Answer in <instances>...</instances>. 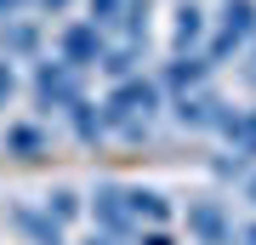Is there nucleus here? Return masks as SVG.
I'll return each mask as SVG.
<instances>
[{
    "instance_id": "1a4fd4ad",
    "label": "nucleus",
    "mask_w": 256,
    "mask_h": 245,
    "mask_svg": "<svg viewBox=\"0 0 256 245\" xmlns=\"http://www.w3.org/2000/svg\"><path fill=\"white\" fill-rule=\"evenodd\" d=\"M160 91H176V97H188V91H200V86H210V63H205V52H188V57H171L160 74Z\"/></svg>"
},
{
    "instance_id": "5701e85b",
    "label": "nucleus",
    "mask_w": 256,
    "mask_h": 245,
    "mask_svg": "<svg viewBox=\"0 0 256 245\" xmlns=\"http://www.w3.org/2000/svg\"><path fill=\"white\" fill-rule=\"evenodd\" d=\"M28 12V0H0V23H12V18H23Z\"/></svg>"
},
{
    "instance_id": "7ed1b4c3",
    "label": "nucleus",
    "mask_w": 256,
    "mask_h": 245,
    "mask_svg": "<svg viewBox=\"0 0 256 245\" xmlns=\"http://www.w3.org/2000/svg\"><path fill=\"white\" fill-rule=\"evenodd\" d=\"M28 97H34V109H40V114H68L74 103L86 97V86H80V74H74L68 63H57V57H40L34 74H28Z\"/></svg>"
},
{
    "instance_id": "b1692460",
    "label": "nucleus",
    "mask_w": 256,
    "mask_h": 245,
    "mask_svg": "<svg viewBox=\"0 0 256 245\" xmlns=\"http://www.w3.org/2000/svg\"><path fill=\"white\" fill-rule=\"evenodd\" d=\"M28 6H40V12H63L68 0H28Z\"/></svg>"
},
{
    "instance_id": "2eb2a0df",
    "label": "nucleus",
    "mask_w": 256,
    "mask_h": 245,
    "mask_svg": "<svg viewBox=\"0 0 256 245\" xmlns=\"http://www.w3.org/2000/svg\"><path fill=\"white\" fill-rule=\"evenodd\" d=\"M137 63H142V46H108V52H102V63H97V74H108V80L120 86V80H131V74H137Z\"/></svg>"
},
{
    "instance_id": "a878e982",
    "label": "nucleus",
    "mask_w": 256,
    "mask_h": 245,
    "mask_svg": "<svg viewBox=\"0 0 256 245\" xmlns=\"http://www.w3.org/2000/svg\"><path fill=\"white\" fill-rule=\"evenodd\" d=\"M86 245H120V239H108V234H92V239H86Z\"/></svg>"
},
{
    "instance_id": "ddd939ff",
    "label": "nucleus",
    "mask_w": 256,
    "mask_h": 245,
    "mask_svg": "<svg viewBox=\"0 0 256 245\" xmlns=\"http://www.w3.org/2000/svg\"><path fill=\"white\" fill-rule=\"evenodd\" d=\"M46 148H52L46 126H34V120H12V126H6V154H18V160H40Z\"/></svg>"
},
{
    "instance_id": "a211bd4d",
    "label": "nucleus",
    "mask_w": 256,
    "mask_h": 245,
    "mask_svg": "<svg viewBox=\"0 0 256 245\" xmlns=\"http://www.w3.org/2000/svg\"><path fill=\"white\" fill-rule=\"evenodd\" d=\"M86 12H92V29H114L120 23V12H126V0H86Z\"/></svg>"
},
{
    "instance_id": "f8f14e48",
    "label": "nucleus",
    "mask_w": 256,
    "mask_h": 245,
    "mask_svg": "<svg viewBox=\"0 0 256 245\" xmlns=\"http://www.w3.org/2000/svg\"><path fill=\"white\" fill-rule=\"evenodd\" d=\"M34 52H40V23H34V18H12V23H0V57H6V63L34 57Z\"/></svg>"
},
{
    "instance_id": "f3484780",
    "label": "nucleus",
    "mask_w": 256,
    "mask_h": 245,
    "mask_svg": "<svg viewBox=\"0 0 256 245\" xmlns=\"http://www.w3.org/2000/svg\"><path fill=\"white\" fill-rule=\"evenodd\" d=\"M80 217V194L74 188H52L46 194V222H74Z\"/></svg>"
},
{
    "instance_id": "f03ea898",
    "label": "nucleus",
    "mask_w": 256,
    "mask_h": 245,
    "mask_svg": "<svg viewBox=\"0 0 256 245\" xmlns=\"http://www.w3.org/2000/svg\"><path fill=\"white\" fill-rule=\"evenodd\" d=\"M256 40V0H222L216 6V23L205 29V63H228L245 46Z\"/></svg>"
},
{
    "instance_id": "aec40b11",
    "label": "nucleus",
    "mask_w": 256,
    "mask_h": 245,
    "mask_svg": "<svg viewBox=\"0 0 256 245\" xmlns=\"http://www.w3.org/2000/svg\"><path fill=\"white\" fill-rule=\"evenodd\" d=\"M12 97H18V69H12L6 57H0V109H6Z\"/></svg>"
},
{
    "instance_id": "4468645a",
    "label": "nucleus",
    "mask_w": 256,
    "mask_h": 245,
    "mask_svg": "<svg viewBox=\"0 0 256 245\" xmlns=\"http://www.w3.org/2000/svg\"><path fill=\"white\" fill-rule=\"evenodd\" d=\"M120 35L126 46H148V29H154V0H126V12H120Z\"/></svg>"
},
{
    "instance_id": "423d86ee",
    "label": "nucleus",
    "mask_w": 256,
    "mask_h": 245,
    "mask_svg": "<svg viewBox=\"0 0 256 245\" xmlns=\"http://www.w3.org/2000/svg\"><path fill=\"white\" fill-rule=\"evenodd\" d=\"M102 52H108V35L102 29H92V23H68L63 35H57V63H68L74 74H92L97 63H102Z\"/></svg>"
},
{
    "instance_id": "dca6fc26",
    "label": "nucleus",
    "mask_w": 256,
    "mask_h": 245,
    "mask_svg": "<svg viewBox=\"0 0 256 245\" xmlns=\"http://www.w3.org/2000/svg\"><path fill=\"white\" fill-rule=\"evenodd\" d=\"M63 120L74 126V137H80V143H102V137H108V131H102V109H97L92 97H80V103H74Z\"/></svg>"
},
{
    "instance_id": "39448f33",
    "label": "nucleus",
    "mask_w": 256,
    "mask_h": 245,
    "mask_svg": "<svg viewBox=\"0 0 256 245\" xmlns=\"http://www.w3.org/2000/svg\"><path fill=\"white\" fill-rule=\"evenodd\" d=\"M182 228H188V239H194V245H234V211L222 205V200H210V194L188 200Z\"/></svg>"
},
{
    "instance_id": "20e7f679",
    "label": "nucleus",
    "mask_w": 256,
    "mask_h": 245,
    "mask_svg": "<svg viewBox=\"0 0 256 245\" xmlns=\"http://www.w3.org/2000/svg\"><path fill=\"white\" fill-rule=\"evenodd\" d=\"M222 137H228V154L216 160L222 177H250L256 171V109H234L222 120Z\"/></svg>"
},
{
    "instance_id": "4be33fe9",
    "label": "nucleus",
    "mask_w": 256,
    "mask_h": 245,
    "mask_svg": "<svg viewBox=\"0 0 256 245\" xmlns=\"http://www.w3.org/2000/svg\"><path fill=\"white\" fill-rule=\"evenodd\" d=\"M234 245H256V217H245V222H234Z\"/></svg>"
},
{
    "instance_id": "0eeeda50",
    "label": "nucleus",
    "mask_w": 256,
    "mask_h": 245,
    "mask_svg": "<svg viewBox=\"0 0 256 245\" xmlns=\"http://www.w3.org/2000/svg\"><path fill=\"white\" fill-rule=\"evenodd\" d=\"M176 126L182 131H222V120L234 114V103L222 97V91H210V86H200V91H188V97H176Z\"/></svg>"
},
{
    "instance_id": "393cba45",
    "label": "nucleus",
    "mask_w": 256,
    "mask_h": 245,
    "mask_svg": "<svg viewBox=\"0 0 256 245\" xmlns=\"http://www.w3.org/2000/svg\"><path fill=\"white\" fill-rule=\"evenodd\" d=\"M245 200H250V205H256V171H250V177H245Z\"/></svg>"
},
{
    "instance_id": "9d476101",
    "label": "nucleus",
    "mask_w": 256,
    "mask_h": 245,
    "mask_svg": "<svg viewBox=\"0 0 256 245\" xmlns=\"http://www.w3.org/2000/svg\"><path fill=\"white\" fill-rule=\"evenodd\" d=\"M205 29H210L205 6H200V0H182V6L171 12V46H176V57L200 52V46H205Z\"/></svg>"
},
{
    "instance_id": "412c9836",
    "label": "nucleus",
    "mask_w": 256,
    "mask_h": 245,
    "mask_svg": "<svg viewBox=\"0 0 256 245\" xmlns=\"http://www.w3.org/2000/svg\"><path fill=\"white\" fill-rule=\"evenodd\" d=\"M239 80H245V86L256 91V40L245 46V63H239Z\"/></svg>"
},
{
    "instance_id": "6ab92c4d",
    "label": "nucleus",
    "mask_w": 256,
    "mask_h": 245,
    "mask_svg": "<svg viewBox=\"0 0 256 245\" xmlns=\"http://www.w3.org/2000/svg\"><path fill=\"white\" fill-rule=\"evenodd\" d=\"M131 245H176V234H171V228H137Z\"/></svg>"
},
{
    "instance_id": "9b49d317",
    "label": "nucleus",
    "mask_w": 256,
    "mask_h": 245,
    "mask_svg": "<svg viewBox=\"0 0 256 245\" xmlns=\"http://www.w3.org/2000/svg\"><path fill=\"white\" fill-rule=\"evenodd\" d=\"M126 211L137 228H165L171 222V200L160 188H142V182H126Z\"/></svg>"
},
{
    "instance_id": "f257e3e1",
    "label": "nucleus",
    "mask_w": 256,
    "mask_h": 245,
    "mask_svg": "<svg viewBox=\"0 0 256 245\" xmlns=\"http://www.w3.org/2000/svg\"><path fill=\"white\" fill-rule=\"evenodd\" d=\"M97 109H102V131H120V137L137 143V137L154 131V120L165 109V91H160L154 74H131V80L108 86V97H102Z\"/></svg>"
},
{
    "instance_id": "6e6552de",
    "label": "nucleus",
    "mask_w": 256,
    "mask_h": 245,
    "mask_svg": "<svg viewBox=\"0 0 256 245\" xmlns=\"http://www.w3.org/2000/svg\"><path fill=\"white\" fill-rule=\"evenodd\" d=\"M92 222H97V234H108L120 245L137 234V222H131V211H126V182H97L92 188Z\"/></svg>"
}]
</instances>
